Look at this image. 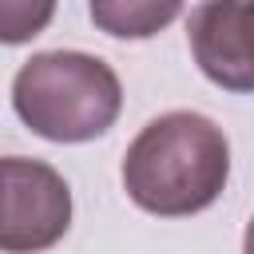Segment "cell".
Listing matches in <instances>:
<instances>
[{"label":"cell","instance_id":"4","mask_svg":"<svg viewBox=\"0 0 254 254\" xmlns=\"http://www.w3.org/2000/svg\"><path fill=\"white\" fill-rule=\"evenodd\" d=\"M190 56L226 91H254V0H202L187 20Z\"/></svg>","mask_w":254,"mask_h":254},{"label":"cell","instance_id":"1","mask_svg":"<svg viewBox=\"0 0 254 254\" xmlns=\"http://www.w3.org/2000/svg\"><path fill=\"white\" fill-rule=\"evenodd\" d=\"M230 179V143L222 127L198 111H167L151 119L123 155L127 198L159 218L206 210Z\"/></svg>","mask_w":254,"mask_h":254},{"label":"cell","instance_id":"2","mask_svg":"<svg viewBox=\"0 0 254 254\" xmlns=\"http://www.w3.org/2000/svg\"><path fill=\"white\" fill-rule=\"evenodd\" d=\"M12 107L40 139L87 143L119 119L123 87L99 56L36 52L12 79Z\"/></svg>","mask_w":254,"mask_h":254},{"label":"cell","instance_id":"7","mask_svg":"<svg viewBox=\"0 0 254 254\" xmlns=\"http://www.w3.org/2000/svg\"><path fill=\"white\" fill-rule=\"evenodd\" d=\"M242 254H254V218L246 222V234H242Z\"/></svg>","mask_w":254,"mask_h":254},{"label":"cell","instance_id":"6","mask_svg":"<svg viewBox=\"0 0 254 254\" xmlns=\"http://www.w3.org/2000/svg\"><path fill=\"white\" fill-rule=\"evenodd\" d=\"M56 16V0H4L0 4V40L4 44H28L40 36Z\"/></svg>","mask_w":254,"mask_h":254},{"label":"cell","instance_id":"5","mask_svg":"<svg viewBox=\"0 0 254 254\" xmlns=\"http://www.w3.org/2000/svg\"><path fill=\"white\" fill-rule=\"evenodd\" d=\"M187 0H87L91 24L115 40H151L159 36Z\"/></svg>","mask_w":254,"mask_h":254},{"label":"cell","instance_id":"3","mask_svg":"<svg viewBox=\"0 0 254 254\" xmlns=\"http://www.w3.org/2000/svg\"><path fill=\"white\" fill-rule=\"evenodd\" d=\"M0 171H4L0 250L40 254L56 246L71 226V190L64 175L40 159H20V155H8Z\"/></svg>","mask_w":254,"mask_h":254}]
</instances>
